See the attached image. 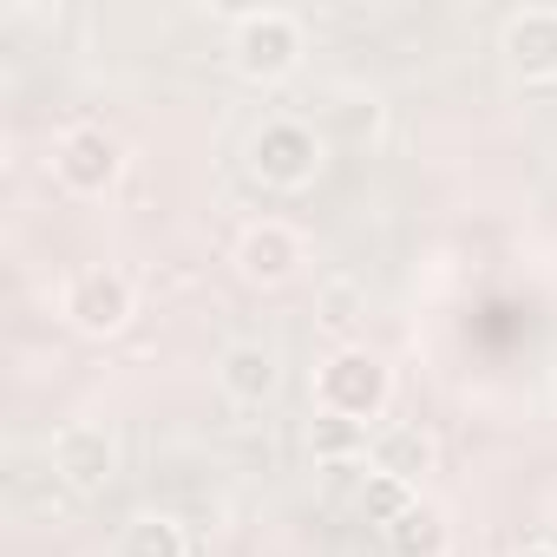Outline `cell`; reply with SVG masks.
Returning a JSON list of instances; mask_svg holds the SVG:
<instances>
[{
	"mask_svg": "<svg viewBox=\"0 0 557 557\" xmlns=\"http://www.w3.org/2000/svg\"><path fill=\"white\" fill-rule=\"evenodd\" d=\"M243 171L262 184V190H309L322 171H329V138L309 125V119H262L243 145Z\"/></svg>",
	"mask_w": 557,
	"mask_h": 557,
	"instance_id": "1",
	"label": "cell"
},
{
	"mask_svg": "<svg viewBox=\"0 0 557 557\" xmlns=\"http://www.w3.org/2000/svg\"><path fill=\"white\" fill-rule=\"evenodd\" d=\"M309 60V27L289 8H249L230 27V66L249 86H283Z\"/></svg>",
	"mask_w": 557,
	"mask_h": 557,
	"instance_id": "2",
	"label": "cell"
},
{
	"mask_svg": "<svg viewBox=\"0 0 557 557\" xmlns=\"http://www.w3.org/2000/svg\"><path fill=\"white\" fill-rule=\"evenodd\" d=\"M394 400V368L355 342V348H335L322 368H315V413H342V420H381Z\"/></svg>",
	"mask_w": 557,
	"mask_h": 557,
	"instance_id": "3",
	"label": "cell"
},
{
	"mask_svg": "<svg viewBox=\"0 0 557 557\" xmlns=\"http://www.w3.org/2000/svg\"><path fill=\"white\" fill-rule=\"evenodd\" d=\"M60 315H66V329H79L92 342L125 335L132 315H138V283L125 269H112V262H86V269H73L60 283Z\"/></svg>",
	"mask_w": 557,
	"mask_h": 557,
	"instance_id": "4",
	"label": "cell"
},
{
	"mask_svg": "<svg viewBox=\"0 0 557 557\" xmlns=\"http://www.w3.org/2000/svg\"><path fill=\"white\" fill-rule=\"evenodd\" d=\"M47 472L66 485V498H99L119 479V440L99 420H66L47 440Z\"/></svg>",
	"mask_w": 557,
	"mask_h": 557,
	"instance_id": "5",
	"label": "cell"
},
{
	"mask_svg": "<svg viewBox=\"0 0 557 557\" xmlns=\"http://www.w3.org/2000/svg\"><path fill=\"white\" fill-rule=\"evenodd\" d=\"M125 177V145L106 125H66L53 138V184L66 197H106Z\"/></svg>",
	"mask_w": 557,
	"mask_h": 557,
	"instance_id": "6",
	"label": "cell"
},
{
	"mask_svg": "<svg viewBox=\"0 0 557 557\" xmlns=\"http://www.w3.org/2000/svg\"><path fill=\"white\" fill-rule=\"evenodd\" d=\"M230 262H236V275L249 289H283V283H296V275L309 269V236L296 223H283V216H256L236 236Z\"/></svg>",
	"mask_w": 557,
	"mask_h": 557,
	"instance_id": "7",
	"label": "cell"
},
{
	"mask_svg": "<svg viewBox=\"0 0 557 557\" xmlns=\"http://www.w3.org/2000/svg\"><path fill=\"white\" fill-rule=\"evenodd\" d=\"M498 53L524 86L557 79V8H518L498 34Z\"/></svg>",
	"mask_w": 557,
	"mask_h": 557,
	"instance_id": "8",
	"label": "cell"
},
{
	"mask_svg": "<svg viewBox=\"0 0 557 557\" xmlns=\"http://www.w3.org/2000/svg\"><path fill=\"white\" fill-rule=\"evenodd\" d=\"M440 466V440L420 426V420H394V426H381L374 433V446H368V472H387V479H400V485H413L420 492V479Z\"/></svg>",
	"mask_w": 557,
	"mask_h": 557,
	"instance_id": "9",
	"label": "cell"
},
{
	"mask_svg": "<svg viewBox=\"0 0 557 557\" xmlns=\"http://www.w3.org/2000/svg\"><path fill=\"white\" fill-rule=\"evenodd\" d=\"M216 387L236 407H262L275 387H283V361H275V348H262V342H230L216 355Z\"/></svg>",
	"mask_w": 557,
	"mask_h": 557,
	"instance_id": "10",
	"label": "cell"
},
{
	"mask_svg": "<svg viewBox=\"0 0 557 557\" xmlns=\"http://www.w3.org/2000/svg\"><path fill=\"white\" fill-rule=\"evenodd\" d=\"M381 537H387V557H446L453 550V518H446V505L413 498V511L400 524H387Z\"/></svg>",
	"mask_w": 557,
	"mask_h": 557,
	"instance_id": "11",
	"label": "cell"
},
{
	"mask_svg": "<svg viewBox=\"0 0 557 557\" xmlns=\"http://www.w3.org/2000/svg\"><path fill=\"white\" fill-rule=\"evenodd\" d=\"M112 557H190V531L171 511H138V518L119 524Z\"/></svg>",
	"mask_w": 557,
	"mask_h": 557,
	"instance_id": "12",
	"label": "cell"
},
{
	"mask_svg": "<svg viewBox=\"0 0 557 557\" xmlns=\"http://www.w3.org/2000/svg\"><path fill=\"white\" fill-rule=\"evenodd\" d=\"M368 446H374V433H368L361 420H342V413H315V420H309V453H315V466H355V459H368Z\"/></svg>",
	"mask_w": 557,
	"mask_h": 557,
	"instance_id": "13",
	"label": "cell"
},
{
	"mask_svg": "<svg viewBox=\"0 0 557 557\" xmlns=\"http://www.w3.org/2000/svg\"><path fill=\"white\" fill-rule=\"evenodd\" d=\"M361 315H368V289L361 283H348V275H335V283H322V296H315V322L342 342V348H355V329H361Z\"/></svg>",
	"mask_w": 557,
	"mask_h": 557,
	"instance_id": "14",
	"label": "cell"
},
{
	"mask_svg": "<svg viewBox=\"0 0 557 557\" xmlns=\"http://www.w3.org/2000/svg\"><path fill=\"white\" fill-rule=\"evenodd\" d=\"M413 498H420L413 485H400V479H387V472H368V479H361L355 511H361L368 524H381V531H387V524H400V518L413 511Z\"/></svg>",
	"mask_w": 557,
	"mask_h": 557,
	"instance_id": "15",
	"label": "cell"
},
{
	"mask_svg": "<svg viewBox=\"0 0 557 557\" xmlns=\"http://www.w3.org/2000/svg\"><path fill=\"white\" fill-rule=\"evenodd\" d=\"M511 557H557V544H550V537H531V544H518Z\"/></svg>",
	"mask_w": 557,
	"mask_h": 557,
	"instance_id": "16",
	"label": "cell"
}]
</instances>
